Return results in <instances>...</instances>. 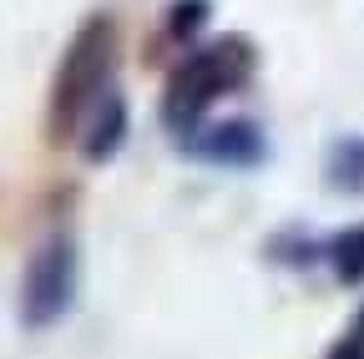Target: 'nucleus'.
<instances>
[{"label": "nucleus", "instance_id": "nucleus-1", "mask_svg": "<svg viewBox=\"0 0 364 359\" xmlns=\"http://www.w3.org/2000/svg\"><path fill=\"white\" fill-rule=\"evenodd\" d=\"M238 76H243V46H233V41H223V46H213V51L188 56V61L177 66L172 86H167V122L188 127V122L203 117Z\"/></svg>", "mask_w": 364, "mask_h": 359}, {"label": "nucleus", "instance_id": "nucleus-2", "mask_svg": "<svg viewBox=\"0 0 364 359\" xmlns=\"http://www.w3.org/2000/svg\"><path fill=\"white\" fill-rule=\"evenodd\" d=\"M76 289V248L71 238H51L26 268V324H51L66 314Z\"/></svg>", "mask_w": 364, "mask_h": 359}, {"label": "nucleus", "instance_id": "nucleus-3", "mask_svg": "<svg viewBox=\"0 0 364 359\" xmlns=\"http://www.w3.org/2000/svg\"><path fill=\"white\" fill-rule=\"evenodd\" d=\"M107 61H112V31H107V21H91L81 31V41L71 46L61 86H56V112L61 117L91 112V102L102 97V81H107Z\"/></svg>", "mask_w": 364, "mask_h": 359}, {"label": "nucleus", "instance_id": "nucleus-4", "mask_svg": "<svg viewBox=\"0 0 364 359\" xmlns=\"http://www.w3.org/2000/svg\"><path fill=\"white\" fill-rule=\"evenodd\" d=\"M198 152L208 162H233V167H248L263 157V132L253 122H218L213 132L198 137Z\"/></svg>", "mask_w": 364, "mask_h": 359}, {"label": "nucleus", "instance_id": "nucleus-5", "mask_svg": "<svg viewBox=\"0 0 364 359\" xmlns=\"http://www.w3.org/2000/svg\"><path fill=\"white\" fill-rule=\"evenodd\" d=\"M91 112H97V122L86 127V152H91V157H107V152H117L122 132H127V107L102 92L97 102H91Z\"/></svg>", "mask_w": 364, "mask_h": 359}, {"label": "nucleus", "instance_id": "nucleus-6", "mask_svg": "<svg viewBox=\"0 0 364 359\" xmlns=\"http://www.w3.org/2000/svg\"><path fill=\"white\" fill-rule=\"evenodd\" d=\"M329 177H334L339 188H349V193L364 188V142H359V137H344V142L329 152Z\"/></svg>", "mask_w": 364, "mask_h": 359}, {"label": "nucleus", "instance_id": "nucleus-7", "mask_svg": "<svg viewBox=\"0 0 364 359\" xmlns=\"http://www.w3.org/2000/svg\"><path fill=\"white\" fill-rule=\"evenodd\" d=\"M334 263H339V279H349V284L364 279V228L334 238Z\"/></svg>", "mask_w": 364, "mask_h": 359}, {"label": "nucleus", "instance_id": "nucleus-8", "mask_svg": "<svg viewBox=\"0 0 364 359\" xmlns=\"http://www.w3.org/2000/svg\"><path fill=\"white\" fill-rule=\"evenodd\" d=\"M349 339H354V344L364 349V314H359V324H354V334H349Z\"/></svg>", "mask_w": 364, "mask_h": 359}]
</instances>
